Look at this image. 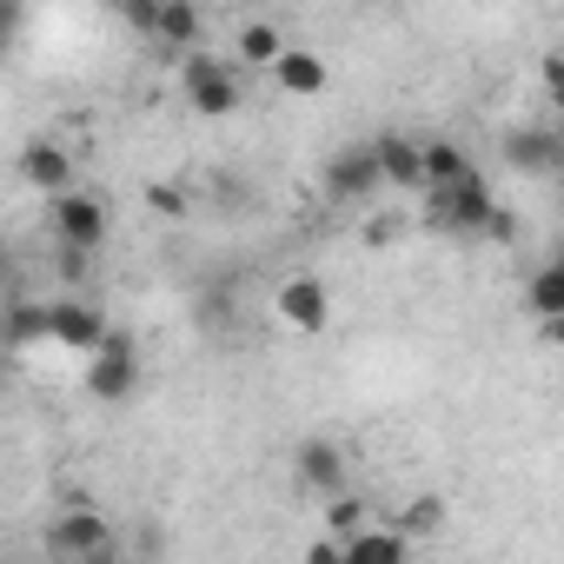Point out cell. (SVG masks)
Wrapping results in <instances>:
<instances>
[{"instance_id":"24","label":"cell","mask_w":564,"mask_h":564,"mask_svg":"<svg viewBox=\"0 0 564 564\" xmlns=\"http://www.w3.org/2000/svg\"><path fill=\"white\" fill-rule=\"evenodd\" d=\"M366 239H372V246H392V239H399V226H392V219H366Z\"/></svg>"},{"instance_id":"28","label":"cell","mask_w":564,"mask_h":564,"mask_svg":"<svg viewBox=\"0 0 564 564\" xmlns=\"http://www.w3.org/2000/svg\"><path fill=\"white\" fill-rule=\"evenodd\" d=\"M557 259H564V239H557Z\"/></svg>"},{"instance_id":"9","label":"cell","mask_w":564,"mask_h":564,"mask_svg":"<svg viewBox=\"0 0 564 564\" xmlns=\"http://www.w3.org/2000/svg\"><path fill=\"white\" fill-rule=\"evenodd\" d=\"M505 166L524 173V180L564 173V133H551V127H518V133H505Z\"/></svg>"},{"instance_id":"8","label":"cell","mask_w":564,"mask_h":564,"mask_svg":"<svg viewBox=\"0 0 564 564\" xmlns=\"http://www.w3.org/2000/svg\"><path fill=\"white\" fill-rule=\"evenodd\" d=\"M272 313L286 319L293 333H326L333 326V293H326V279H313V272H300V279H286V286L272 293Z\"/></svg>"},{"instance_id":"25","label":"cell","mask_w":564,"mask_h":564,"mask_svg":"<svg viewBox=\"0 0 564 564\" xmlns=\"http://www.w3.org/2000/svg\"><path fill=\"white\" fill-rule=\"evenodd\" d=\"M0 14H8V41H21V21H28V0H8V8H0Z\"/></svg>"},{"instance_id":"3","label":"cell","mask_w":564,"mask_h":564,"mask_svg":"<svg viewBox=\"0 0 564 564\" xmlns=\"http://www.w3.org/2000/svg\"><path fill=\"white\" fill-rule=\"evenodd\" d=\"M319 186H326V199H333V206H366V199H379L392 180H386V166H379V147H372V140H359V147H339V153L326 160Z\"/></svg>"},{"instance_id":"27","label":"cell","mask_w":564,"mask_h":564,"mask_svg":"<svg viewBox=\"0 0 564 564\" xmlns=\"http://www.w3.org/2000/svg\"><path fill=\"white\" fill-rule=\"evenodd\" d=\"M100 8H127V0H100Z\"/></svg>"},{"instance_id":"4","label":"cell","mask_w":564,"mask_h":564,"mask_svg":"<svg viewBox=\"0 0 564 564\" xmlns=\"http://www.w3.org/2000/svg\"><path fill=\"white\" fill-rule=\"evenodd\" d=\"M87 392L100 399V405H127L133 392H140V346H133V333H107L100 339V352L87 359Z\"/></svg>"},{"instance_id":"15","label":"cell","mask_w":564,"mask_h":564,"mask_svg":"<svg viewBox=\"0 0 564 564\" xmlns=\"http://www.w3.org/2000/svg\"><path fill=\"white\" fill-rule=\"evenodd\" d=\"M199 34H206L199 0H160V21H153V41H160V47L193 54V47H199Z\"/></svg>"},{"instance_id":"13","label":"cell","mask_w":564,"mask_h":564,"mask_svg":"<svg viewBox=\"0 0 564 564\" xmlns=\"http://www.w3.org/2000/svg\"><path fill=\"white\" fill-rule=\"evenodd\" d=\"M372 147H379V166H386V180H392V186H425V140H412V133L386 127Z\"/></svg>"},{"instance_id":"12","label":"cell","mask_w":564,"mask_h":564,"mask_svg":"<svg viewBox=\"0 0 564 564\" xmlns=\"http://www.w3.org/2000/svg\"><path fill=\"white\" fill-rule=\"evenodd\" d=\"M326 80H333V67H326L313 47H286V54L272 61V87L286 94V100H319Z\"/></svg>"},{"instance_id":"22","label":"cell","mask_w":564,"mask_h":564,"mask_svg":"<svg viewBox=\"0 0 564 564\" xmlns=\"http://www.w3.org/2000/svg\"><path fill=\"white\" fill-rule=\"evenodd\" d=\"M538 87H544V100L564 113V54H544V61H538Z\"/></svg>"},{"instance_id":"11","label":"cell","mask_w":564,"mask_h":564,"mask_svg":"<svg viewBox=\"0 0 564 564\" xmlns=\"http://www.w3.org/2000/svg\"><path fill=\"white\" fill-rule=\"evenodd\" d=\"M293 471H300V485H306V491H319V498H339L352 465H346V452H339L333 438H306V445L293 452Z\"/></svg>"},{"instance_id":"16","label":"cell","mask_w":564,"mask_h":564,"mask_svg":"<svg viewBox=\"0 0 564 564\" xmlns=\"http://www.w3.org/2000/svg\"><path fill=\"white\" fill-rule=\"evenodd\" d=\"M524 313H531L538 326L564 313V259H557V252H551V259H544V265L524 279Z\"/></svg>"},{"instance_id":"21","label":"cell","mask_w":564,"mask_h":564,"mask_svg":"<svg viewBox=\"0 0 564 564\" xmlns=\"http://www.w3.org/2000/svg\"><path fill=\"white\" fill-rule=\"evenodd\" d=\"M366 518H372V511H366V505H359L352 491H339V498H326V524H333L339 538H352V531H359Z\"/></svg>"},{"instance_id":"7","label":"cell","mask_w":564,"mask_h":564,"mask_svg":"<svg viewBox=\"0 0 564 564\" xmlns=\"http://www.w3.org/2000/svg\"><path fill=\"white\" fill-rule=\"evenodd\" d=\"M107 333H113V326H107L87 300H47V346H54V352H80V359H94Z\"/></svg>"},{"instance_id":"1","label":"cell","mask_w":564,"mask_h":564,"mask_svg":"<svg viewBox=\"0 0 564 564\" xmlns=\"http://www.w3.org/2000/svg\"><path fill=\"white\" fill-rule=\"evenodd\" d=\"M180 87H186V107H193L199 120H226V113L246 100L239 61H219V54H206V47H193V54L180 61Z\"/></svg>"},{"instance_id":"26","label":"cell","mask_w":564,"mask_h":564,"mask_svg":"<svg viewBox=\"0 0 564 564\" xmlns=\"http://www.w3.org/2000/svg\"><path fill=\"white\" fill-rule=\"evenodd\" d=\"M544 346H551V352H564V313H557V319H544Z\"/></svg>"},{"instance_id":"14","label":"cell","mask_w":564,"mask_h":564,"mask_svg":"<svg viewBox=\"0 0 564 564\" xmlns=\"http://www.w3.org/2000/svg\"><path fill=\"white\" fill-rule=\"evenodd\" d=\"M405 551H412V531H405V524H372V518H366V524L346 538V557H352V564H399Z\"/></svg>"},{"instance_id":"18","label":"cell","mask_w":564,"mask_h":564,"mask_svg":"<svg viewBox=\"0 0 564 564\" xmlns=\"http://www.w3.org/2000/svg\"><path fill=\"white\" fill-rule=\"evenodd\" d=\"M465 173H478V166H471V153L458 140H425V186H452Z\"/></svg>"},{"instance_id":"29","label":"cell","mask_w":564,"mask_h":564,"mask_svg":"<svg viewBox=\"0 0 564 564\" xmlns=\"http://www.w3.org/2000/svg\"><path fill=\"white\" fill-rule=\"evenodd\" d=\"M213 8H226V0H213Z\"/></svg>"},{"instance_id":"2","label":"cell","mask_w":564,"mask_h":564,"mask_svg":"<svg viewBox=\"0 0 564 564\" xmlns=\"http://www.w3.org/2000/svg\"><path fill=\"white\" fill-rule=\"evenodd\" d=\"M425 213H432V226H445V232L485 239V226H491V213H498V193L485 186V173H465V180H452V186H425Z\"/></svg>"},{"instance_id":"19","label":"cell","mask_w":564,"mask_h":564,"mask_svg":"<svg viewBox=\"0 0 564 564\" xmlns=\"http://www.w3.org/2000/svg\"><path fill=\"white\" fill-rule=\"evenodd\" d=\"M41 339H47V300H14V313H8V346L28 352V346H41Z\"/></svg>"},{"instance_id":"20","label":"cell","mask_w":564,"mask_h":564,"mask_svg":"<svg viewBox=\"0 0 564 564\" xmlns=\"http://www.w3.org/2000/svg\"><path fill=\"white\" fill-rule=\"evenodd\" d=\"M399 524H405L412 538H432V531L445 524V498H438V491H419V498L399 511Z\"/></svg>"},{"instance_id":"17","label":"cell","mask_w":564,"mask_h":564,"mask_svg":"<svg viewBox=\"0 0 564 564\" xmlns=\"http://www.w3.org/2000/svg\"><path fill=\"white\" fill-rule=\"evenodd\" d=\"M286 47H293V41L279 34L272 21H246V28H239V61H246V67H265V74H272V61L286 54Z\"/></svg>"},{"instance_id":"5","label":"cell","mask_w":564,"mask_h":564,"mask_svg":"<svg viewBox=\"0 0 564 564\" xmlns=\"http://www.w3.org/2000/svg\"><path fill=\"white\" fill-rule=\"evenodd\" d=\"M41 551L47 557H61V564H94V557H107L113 551V524H107V511H61L47 531H41Z\"/></svg>"},{"instance_id":"23","label":"cell","mask_w":564,"mask_h":564,"mask_svg":"<svg viewBox=\"0 0 564 564\" xmlns=\"http://www.w3.org/2000/svg\"><path fill=\"white\" fill-rule=\"evenodd\" d=\"M147 206L153 213H186V193L180 186H147Z\"/></svg>"},{"instance_id":"10","label":"cell","mask_w":564,"mask_h":564,"mask_svg":"<svg viewBox=\"0 0 564 564\" xmlns=\"http://www.w3.org/2000/svg\"><path fill=\"white\" fill-rule=\"evenodd\" d=\"M14 173H21L34 193H47V199H54V193H67V186H74V153H67L61 140H47V133H41V140H28V147H21Z\"/></svg>"},{"instance_id":"6","label":"cell","mask_w":564,"mask_h":564,"mask_svg":"<svg viewBox=\"0 0 564 564\" xmlns=\"http://www.w3.org/2000/svg\"><path fill=\"white\" fill-rule=\"evenodd\" d=\"M47 226H54V246H87V252H100L107 246V199H94V193H54V206H47Z\"/></svg>"}]
</instances>
